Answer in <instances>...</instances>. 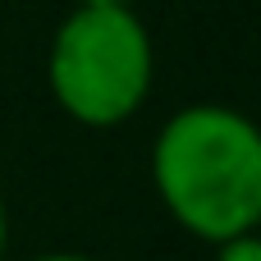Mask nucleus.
Returning <instances> with one entry per match:
<instances>
[{"label": "nucleus", "mask_w": 261, "mask_h": 261, "mask_svg": "<svg viewBox=\"0 0 261 261\" xmlns=\"http://www.w3.org/2000/svg\"><path fill=\"white\" fill-rule=\"evenodd\" d=\"M151 184L170 220L202 239L225 243L257 234L261 220V133L220 101L174 110L151 142Z\"/></svg>", "instance_id": "nucleus-1"}, {"label": "nucleus", "mask_w": 261, "mask_h": 261, "mask_svg": "<svg viewBox=\"0 0 261 261\" xmlns=\"http://www.w3.org/2000/svg\"><path fill=\"white\" fill-rule=\"evenodd\" d=\"M55 106L83 128L128 124L156 83V46L138 9L73 5L46 50Z\"/></svg>", "instance_id": "nucleus-2"}, {"label": "nucleus", "mask_w": 261, "mask_h": 261, "mask_svg": "<svg viewBox=\"0 0 261 261\" xmlns=\"http://www.w3.org/2000/svg\"><path fill=\"white\" fill-rule=\"evenodd\" d=\"M216 261H261V239L257 234H239L216 243Z\"/></svg>", "instance_id": "nucleus-3"}, {"label": "nucleus", "mask_w": 261, "mask_h": 261, "mask_svg": "<svg viewBox=\"0 0 261 261\" xmlns=\"http://www.w3.org/2000/svg\"><path fill=\"white\" fill-rule=\"evenodd\" d=\"M32 261H101V257H92V252H41Z\"/></svg>", "instance_id": "nucleus-4"}, {"label": "nucleus", "mask_w": 261, "mask_h": 261, "mask_svg": "<svg viewBox=\"0 0 261 261\" xmlns=\"http://www.w3.org/2000/svg\"><path fill=\"white\" fill-rule=\"evenodd\" d=\"M9 252V211H5V197H0V261Z\"/></svg>", "instance_id": "nucleus-5"}, {"label": "nucleus", "mask_w": 261, "mask_h": 261, "mask_svg": "<svg viewBox=\"0 0 261 261\" xmlns=\"http://www.w3.org/2000/svg\"><path fill=\"white\" fill-rule=\"evenodd\" d=\"M73 5H96V9H133L138 0H73Z\"/></svg>", "instance_id": "nucleus-6"}]
</instances>
